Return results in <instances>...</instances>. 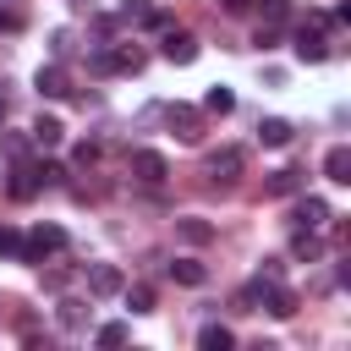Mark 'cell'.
<instances>
[{
  "instance_id": "cell-5",
  "label": "cell",
  "mask_w": 351,
  "mask_h": 351,
  "mask_svg": "<svg viewBox=\"0 0 351 351\" xmlns=\"http://www.w3.org/2000/svg\"><path fill=\"white\" fill-rule=\"evenodd\" d=\"M159 55H165L170 66H192V60H197V38H192V33H181V27H165Z\"/></svg>"
},
{
  "instance_id": "cell-3",
  "label": "cell",
  "mask_w": 351,
  "mask_h": 351,
  "mask_svg": "<svg viewBox=\"0 0 351 351\" xmlns=\"http://www.w3.org/2000/svg\"><path fill=\"white\" fill-rule=\"evenodd\" d=\"M241 170H247V148H219V154H208V181H214V186L241 181Z\"/></svg>"
},
{
  "instance_id": "cell-31",
  "label": "cell",
  "mask_w": 351,
  "mask_h": 351,
  "mask_svg": "<svg viewBox=\"0 0 351 351\" xmlns=\"http://www.w3.org/2000/svg\"><path fill=\"white\" fill-rule=\"evenodd\" d=\"M247 5H252V0H219V11H225V16H247Z\"/></svg>"
},
{
  "instance_id": "cell-23",
  "label": "cell",
  "mask_w": 351,
  "mask_h": 351,
  "mask_svg": "<svg viewBox=\"0 0 351 351\" xmlns=\"http://www.w3.org/2000/svg\"><path fill=\"white\" fill-rule=\"evenodd\" d=\"M33 192H38V181H33V170H27V165H16V170H11V197H16V203H27Z\"/></svg>"
},
{
  "instance_id": "cell-1",
  "label": "cell",
  "mask_w": 351,
  "mask_h": 351,
  "mask_svg": "<svg viewBox=\"0 0 351 351\" xmlns=\"http://www.w3.org/2000/svg\"><path fill=\"white\" fill-rule=\"evenodd\" d=\"M126 170H132V181H143V186H159V181L170 176V159H165L159 148H132Z\"/></svg>"
},
{
  "instance_id": "cell-11",
  "label": "cell",
  "mask_w": 351,
  "mask_h": 351,
  "mask_svg": "<svg viewBox=\"0 0 351 351\" xmlns=\"http://www.w3.org/2000/svg\"><path fill=\"white\" fill-rule=\"evenodd\" d=\"M324 176H329L335 186H351V148H346V143H335V148L324 154Z\"/></svg>"
},
{
  "instance_id": "cell-28",
  "label": "cell",
  "mask_w": 351,
  "mask_h": 351,
  "mask_svg": "<svg viewBox=\"0 0 351 351\" xmlns=\"http://www.w3.org/2000/svg\"><path fill=\"white\" fill-rule=\"evenodd\" d=\"M236 307H241V313H258V280H252V285H241V291H236Z\"/></svg>"
},
{
  "instance_id": "cell-15",
  "label": "cell",
  "mask_w": 351,
  "mask_h": 351,
  "mask_svg": "<svg viewBox=\"0 0 351 351\" xmlns=\"http://www.w3.org/2000/svg\"><path fill=\"white\" fill-rule=\"evenodd\" d=\"M263 192H269V197H296V192H302V170H291V165L274 170V176L263 181Z\"/></svg>"
},
{
  "instance_id": "cell-13",
  "label": "cell",
  "mask_w": 351,
  "mask_h": 351,
  "mask_svg": "<svg viewBox=\"0 0 351 351\" xmlns=\"http://www.w3.org/2000/svg\"><path fill=\"white\" fill-rule=\"evenodd\" d=\"M176 236H181L186 247H208V241H214V225L197 219V214H186V219H176Z\"/></svg>"
},
{
  "instance_id": "cell-10",
  "label": "cell",
  "mask_w": 351,
  "mask_h": 351,
  "mask_svg": "<svg viewBox=\"0 0 351 351\" xmlns=\"http://www.w3.org/2000/svg\"><path fill=\"white\" fill-rule=\"evenodd\" d=\"M291 137H296L291 121H280V115H263V121H258V143H263V148H285Z\"/></svg>"
},
{
  "instance_id": "cell-24",
  "label": "cell",
  "mask_w": 351,
  "mask_h": 351,
  "mask_svg": "<svg viewBox=\"0 0 351 351\" xmlns=\"http://www.w3.org/2000/svg\"><path fill=\"white\" fill-rule=\"evenodd\" d=\"M121 291H126V307H132V313H154V285L137 280V285H121Z\"/></svg>"
},
{
  "instance_id": "cell-17",
  "label": "cell",
  "mask_w": 351,
  "mask_h": 351,
  "mask_svg": "<svg viewBox=\"0 0 351 351\" xmlns=\"http://www.w3.org/2000/svg\"><path fill=\"white\" fill-rule=\"evenodd\" d=\"M197 346H203V351H230L236 335H230L225 324H203V329H197Z\"/></svg>"
},
{
  "instance_id": "cell-7",
  "label": "cell",
  "mask_w": 351,
  "mask_h": 351,
  "mask_svg": "<svg viewBox=\"0 0 351 351\" xmlns=\"http://www.w3.org/2000/svg\"><path fill=\"white\" fill-rule=\"evenodd\" d=\"M324 219H329V203H324V197H313V192L296 197V208H291V225H296V230H318Z\"/></svg>"
},
{
  "instance_id": "cell-30",
  "label": "cell",
  "mask_w": 351,
  "mask_h": 351,
  "mask_svg": "<svg viewBox=\"0 0 351 351\" xmlns=\"http://www.w3.org/2000/svg\"><path fill=\"white\" fill-rule=\"evenodd\" d=\"M16 27H22V16H16L11 5H0V33H16Z\"/></svg>"
},
{
  "instance_id": "cell-32",
  "label": "cell",
  "mask_w": 351,
  "mask_h": 351,
  "mask_svg": "<svg viewBox=\"0 0 351 351\" xmlns=\"http://www.w3.org/2000/svg\"><path fill=\"white\" fill-rule=\"evenodd\" d=\"M0 126H5V99H0Z\"/></svg>"
},
{
  "instance_id": "cell-16",
  "label": "cell",
  "mask_w": 351,
  "mask_h": 351,
  "mask_svg": "<svg viewBox=\"0 0 351 351\" xmlns=\"http://www.w3.org/2000/svg\"><path fill=\"white\" fill-rule=\"evenodd\" d=\"M60 137H66V126H60V115H38V121H33V143H38V148H55Z\"/></svg>"
},
{
  "instance_id": "cell-6",
  "label": "cell",
  "mask_w": 351,
  "mask_h": 351,
  "mask_svg": "<svg viewBox=\"0 0 351 351\" xmlns=\"http://www.w3.org/2000/svg\"><path fill=\"white\" fill-rule=\"evenodd\" d=\"M165 121H170V132H176L181 143H197V137H203V115H197L192 104H170Z\"/></svg>"
},
{
  "instance_id": "cell-4",
  "label": "cell",
  "mask_w": 351,
  "mask_h": 351,
  "mask_svg": "<svg viewBox=\"0 0 351 351\" xmlns=\"http://www.w3.org/2000/svg\"><path fill=\"white\" fill-rule=\"evenodd\" d=\"M258 307H269L274 318H291V313H296V291L280 285V280H263V274H258Z\"/></svg>"
},
{
  "instance_id": "cell-27",
  "label": "cell",
  "mask_w": 351,
  "mask_h": 351,
  "mask_svg": "<svg viewBox=\"0 0 351 351\" xmlns=\"http://www.w3.org/2000/svg\"><path fill=\"white\" fill-rule=\"evenodd\" d=\"M71 165H77V170L99 165V143H77V148H71Z\"/></svg>"
},
{
  "instance_id": "cell-14",
  "label": "cell",
  "mask_w": 351,
  "mask_h": 351,
  "mask_svg": "<svg viewBox=\"0 0 351 351\" xmlns=\"http://www.w3.org/2000/svg\"><path fill=\"white\" fill-rule=\"evenodd\" d=\"M165 274H170L176 285H208V263H197V258H176Z\"/></svg>"
},
{
  "instance_id": "cell-25",
  "label": "cell",
  "mask_w": 351,
  "mask_h": 351,
  "mask_svg": "<svg viewBox=\"0 0 351 351\" xmlns=\"http://www.w3.org/2000/svg\"><path fill=\"white\" fill-rule=\"evenodd\" d=\"M27 170H33V181H38V186H60V181H66V170H60L55 159H38V165H27Z\"/></svg>"
},
{
  "instance_id": "cell-2",
  "label": "cell",
  "mask_w": 351,
  "mask_h": 351,
  "mask_svg": "<svg viewBox=\"0 0 351 351\" xmlns=\"http://www.w3.org/2000/svg\"><path fill=\"white\" fill-rule=\"evenodd\" d=\"M49 252H66V230L60 225H38L33 236H22V263H44Z\"/></svg>"
},
{
  "instance_id": "cell-18",
  "label": "cell",
  "mask_w": 351,
  "mask_h": 351,
  "mask_svg": "<svg viewBox=\"0 0 351 351\" xmlns=\"http://www.w3.org/2000/svg\"><path fill=\"white\" fill-rule=\"evenodd\" d=\"M55 313H60V324H66V329H82V324L93 318V307H88V302H77V296H66Z\"/></svg>"
},
{
  "instance_id": "cell-22",
  "label": "cell",
  "mask_w": 351,
  "mask_h": 351,
  "mask_svg": "<svg viewBox=\"0 0 351 351\" xmlns=\"http://www.w3.org/2000/svg\"><path fill=\"white\" fill-rule=\"evenodd\" d=\"M126 340H132L126 324H99V329H93V346H104V351H115V346H126Z\"/></svg>"
},
{
  "instance_id": "cell-8",
  "label": "cell",
  "mask_w": 351,
  "mask_h": 351,
  "mask_svg": "<svg viewBox=\"0 0 351 351\" xmlns=\"http://www.w3.org/2000/svg\"><path fill=\"white\" fill-rule=\"evenodd\" d=\"M121 285H126V274L115 263H93L88 269V296H121Z\"/></svg>"
},
{
  "instance_id": "cell-9",
  "label": "cell",
  "mask_w": 351,
  "mask_h": 351,
  "mask_svg": "<svg viewBox=\"0 0 351 351\" xmlns=\"http://www.w3.org/2000/svg\"><path fill=\"white\" fill-rule=\"evenodd\" d=\"M324 55H329V44H324V27H302V33H296V60L318 66Z\"/></svg>"
},
{
  "instance_id": "cell-29",
  "label": "cell",
  "mask_w": 351,
  "mask_h": 351,
  "mask_svg": "<svg viewBox=\"0 0 351 351\" xmlns=\"http://www.w3.org/2000/svg\"><path fill=\"white\" fill-rule=\"evenodd\" d=\"M258 11H263L269 22H285V11H291V0H258Z\"/></svg>"
},
{
  "instance_id": "cell-20",
  "label": "cell",
  "mask_w": 351,
  "mask_h": 351,
  "mask_svg": "<svg viewBox=\"0 0 351 351\" xmlns=\"http://www.w3.org/2000/svg\"><path fill=\"white\" fill-rule=\"evenodd\" d=\"M203 110H208V115H230V110H236V93H230V88H219V82H214V88H208V93H203Z\"/></svg>"
},
{
  "instance_id": "cell-12",
  "label": "cell",
  "mask_w": 351,
  "mask_h": 351,
  "mask_svg": "<svg viewBox=\"0 0 351 351\" xmlns=\"http://www.w3.org/2000/svg\"><path fill=\"white\" fill-rule=\"evenodd\" d=\"M33 88H38V99H66V93H71V88H66V71H60V66H38Z\"/></svg>"
},
{
  "instance_id": "cell-26",
  "label": "cell",
  "mask_w": 351,
  "mask_h": 351,
  "mask_svg": "<svg viewBox=\"0 0 351 351\" xmlns=\"http://www.w3.org/2000/svg\"><path fill=\"white\" fill-rule=\"evenodd\" d=\"M0 258H22V230L16 225H0Z\"/></svg>"
},
{
  "instance_id": "cell-21",
  "label": "cell",
  "mask_w": 351,
  "mask_h": 351,
  "mask_svg": "<svg viewBox=\"0 0 351 351\" xmlns=\"http://www.w3.org/2000/svg\"><path fill=\"white\" fill-rule=\"evenodd\" d=\"M291 258H302V263H313V258H324V241H318L313 230H296V241H291Z\"/></svg>"
},
{
  "instance_id": "cell-19",
  "label": "cell",
  "mask_w": 351,
  "mask_h": 351,
  "mask_svg": "<svg viewBox=\"0 0 351 351\" xmlns=\"http://www.w3.org/2000/svg\"><path fill=\"white\" fill-rule=\"evenodd\" d=\"M110 66H115V71H143V49H137V44H115V49H110Z\"/></svg>"
}]
</instances>
